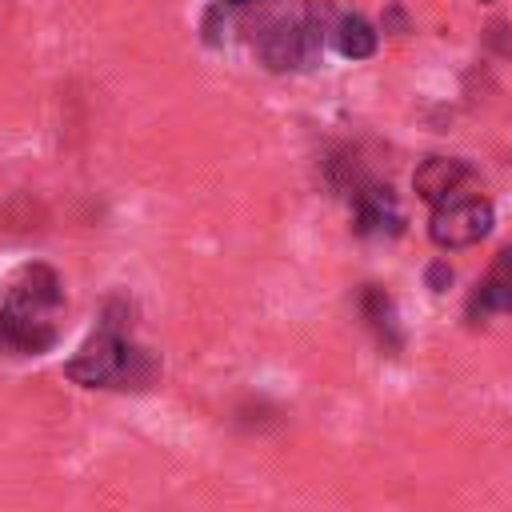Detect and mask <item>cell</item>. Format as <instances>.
<instances>
[{
    "label": "cell",
    "mask_w": 512,
    "mask_h": 512,
    "mask_svg": "<svg viewBox=\"0 0 512 512\" xmlns=\"http://www.w3.org/2000/svg\"><path fill=\"white\" fill-rule=\"evenodd\" d=\"M68 376L84 388H148L156 376V360L144 348L128 344L112 324H104L68 360Z\"/></svg>",
    "instance_id": "1"
},
{
    "label": "cell",
    "mask_w": 512,
    "mask_h": 512,
    "mask_svg": "<svg viewBox=\"0 0 512 512\" xmlns=\"http://www.w3.org/2000/svg\"><path fill=\"white\" fill-rule=\"evenodd\" d=\"M488 232H492V204L480 196H452L436 204L428 220V236L440 248H468V244H480Z\"/></svg>",
    "instance_id": "2"
},
{
    "label": "cell",
    "mask_w": 512,
    "mask_h": 512,
    "mask_svg": "<svg viewBox=\"0 0 512 512\" xmlns=\"http://www.w3.org/2000/svg\"><path fill=\"white\" fill-rule=\"evenodd\" d=\"M56 344V324L48 316H28L0 304V356H40Z\"/></svg>",
    "instance_id": "3"
},
{
    "label": "cell",
    "mask_w": 512,
    "mask_h": 512,
    "mask_svg": "<svg viewBox=\"0 0 512 512\" xmlns=\"http://www.w3.org/2000/svg\"><path fill=\"white\" fill-rule=\"evenodd\" d=\"M12 308L28 312V316H48L60 308V276L48 268V264H24L12 284H8V300Z\"/></svg>",
    "instance_id": "4"
},
{
    "label": "cell",
    "mask_w": 512,
    "mask_h": 512,
    "mask_svg": "<svg viewBox=\"0 0 512 512\" xmlns=\"http://www.w3.org/2000/svg\"><path fill=\"white\" fill-rule=\"evenodd\" d=\"M316 48H320V32H316V24H308V20H284V24H276V28L264 36V44H260V52H264V60H268L272 68H296V64L312 60Z\"/></svg>",
    "instance_id": "5"
},
{
    "label": "cell",
    "mask_w": 512,
    "mask_h": 512,
    "mask_svg": "<svg viewBox=\"0 0 512 512\" xmlns=\"http://www.w3.org/2000/svg\"><path fill=\"white\" fill-rule=\"evenodd\" d=\"M468 176H472V172H468L464 160H456V156H428V160L416 168L412 184H416V192H420L428 204H444V200H452V196L460 192V184H464Z\"/></svg>",
    "instance_id": "6"
},
{
    "label": "cell",
    "mask_w": 512,
    "mask_h": 512,
    "mask_svg": "<svg viewBox=\"0 0 512 512\" xmlns=\"http://www.w3.org/2000/svg\"><path fill=\"white\" fill-rule=\"evenodd\" d=\"M472 312H512V248L496 252V260L488 264L484 280L472 292Z\"/></svg>",
    "instance_id": "7"
},
{
    "label": "cell",
    "mask_w": 512,
    "mask_h": 512,
    "mask_svg": "<svg viewBox=\"0 0 512 512\" xmlns=\"http://www.w3.org/2000/svg\"><path fill=\"white\" fill-rule=\"evenodd\" d=\"M396 224H400V212H396L392 192L376 188V184H364L356 192V232L376 236V232H396Z\"/></svg>",
    "instance_id": "8"
},
{
    "label": "cell",
    "mask_w": 512,
    "mask_h": 512,
    "mask_svg": "<svg viewBox=\"0 0 512 512\" xmlns=\"http://www.w3.org/2000/svg\"><path fill=\"white\" fill-rule=\"evenodd\" d=\"M336 48H340V56H348V60L372 56V52H376V32H372V24H368L364 16H344V20L336 24Z\"/></svg>",
    "instance_id": "9"
},
{
    "label": "cell",
    "mask_w": 512,
    "mask_h": 512,
    "mask_svg": "<svg viewBox=\"0 0 512 512\" xmlns=\"http://www.w3.org/2000/svg\"><path fill=\"white\" fill-rule=\"evenodd\" d=\"M360 304H364L368 324H372L380 336H392V300L384 296V288L368 284V288H364V296H360Z\"/></svg>",
    "instance_id": "10"
},
{
    "label": "cell",
    "mask_w": 512,
    "mask_h": 512,
    "mask_svg": "<svg viewBox=\"0 0 512 512\" xmlns=\"http://www.w3.org/2000/svg\"><path fill=\"white\" fill-rule=\"evenodd\" d=\"M228 4H252V0H228Z\"/></svg>",
    "instance_id": "11"
}]
</instances>
